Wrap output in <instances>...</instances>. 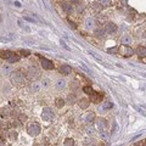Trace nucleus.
Here are the masks:
<instances>
[{
	"label": "nucleus",
	"instance_id": "obj_1",
	"mask_svg": "<svg viewBox=\"0 0 146 146\" xmlns=\"http://www.w3.org/2000/svg\"><path fill=\"white\" fill-rule=\"evenodd\" d=\"M10 80L15 86H23L27 78L21 71H12L10 73Z\"/></svg>",
	"mask_w": 146,
	"mask_h": 146
},
{
	"label": "nucleus",
	"instance_id": "obj_2",
	"mask_svg": "<svg viewBox=\"0 0 146 146\" xmlns=\"http://www.w3.org/2000/svg\"><path fill=\"white\" fill-rule=\"evenodd\" d=\"M27 78L32 82H35L36 79L40 78V70L36 66H31L27 70Z\"/></svg>",
	"mask_w": 146,
	"mask_h": 146
},
{
	"label": "nucleus",
	"instance_id": "obj_3",
	"mask_svg": "<svg viewBox=\"0 0 146 146\" xmlns=\"http://www.w3.org/2000/svg\"><path fill=\"white\" fill-rule=\"evenodd\" d=\"M27 131H28V134L31 136H38L40 134V131H42V129H40V125L39 123H31V124L28 125V129H27Z\"/></svg>",
	"mask_w": 146,
	"mask_h": 146
},
{
	"label": "nucleus",
	"instance_id": "obj_4",
	"mask_svg": "<svg viewBox=\"0 0 146 146\" xmlns=\"http://www.w3.org/2000/svg\"><path fill=\"white\" fill-rule=\"evenodd\" d=\"M118 52L124 57H130L131 55H134V50L129 45H121V46H118Z\"/></svg>",
	"mask_w": 146,
	"mask_h": 146
},
{
	"label": "nucleus",
	"instance_id": "obj_5",
	"mask_svg": "<svg viewBox=\"0 0 146 146\" xmlns=\"http://www.w3.org/2000/svg\"><path fill=\"white\" fill-rule=\"evenodd\" d=\"M54 112H52V110L50 108V107H45L43 108V112H42V118L45 121V122H51L54 119Z\"/></svg>",
	"mask_w": 146,
	"mask_h": 146
},
{
	"label": "nucleus",
	"instance_id": "obj_6",
	"mask_svg": "<svg viewBox=\"0 0 146 146\" xmlns=\"http://www.w3.org/2000/svg\"><path fill=\"white\" fill-rule=\"evenodd\" d=\"M95 125H96V128L100 131L105 130L107 128V121L102 117H99V118H96V121H95Z\"/></svg>",
	"mask_w": 146,
	"mask_h": 146
},
{
	"label": "nucleus",
	"instance_id": "obj_7",
	"mask_svg": "<svg viewBox=\"0 0 146 146\" xmlns=\"http://www.w3.org/2000/svg\"><path fill=\"white\" fill-rule=\"evenodd\" d=\"M117 32V25L113 23V22H107L105 25V33L107 34H113Z\"/></svg>",
	"mask_w": 146,
	"mask_h": 146
},
{
	"label": "nucleus",
	"instance_id": "obj_8",
	"mask_svg": "<svg viewBox=\"0 0 146 146\" xmlns=\"http://www.w3.org/2000/svg\"><path fill=\"white\" fill-rule=\"evenodd\" d=\"M102 98H104V94L101 93H94L90 95V101L91 102H94V104H100L102 101Z\"/></svg>",
	"mask_w": 146,
	"mask_h": 146
},
{
	"label": "nucleus",
	"instance_id": "obj_9",
	"mask_svg": "<svg viewBox=\"0 0 146 146\" xmlns=\"http://www.w3.org/2000/svg\"><path fill=\"white\" fill-rule=\"evenodd\" d=\"M42 67L44 68V70L50 71V70H54L55 65H54V62H52V61L48 60V58H42Z\"/></svg>",
	"mask_w": 146,
	"mask_h": 146
},
{
	"label": "nucleus",
	"instance_id": "obj_10",
	"mask_svg": "<svg viewBox=\"0 0 146 146\" xmlns=\"http://www.w3.org/2000/svg\"><path fill=\"white\" fill-rule=\"evenodd\" d=\"M95 25H96V22H95V20L93 17H89L85 20V28L89 29V31H93L95 28Z\"/></svg>",
	"mask_w": 146,
	"mask_h": 146
},
{
	"label": "nucleus",
	"instance_id": "obj_11",
	"mask_svg": "<svg viewBox=\"0 0 146 146\" xmlns=\"http://www.w3.org/2000/svg\"><path fill=\"white\" fill-rule=\"evenodd\" d=\"M66 86H67V82L65 79H57L56 83H55V88L57 90H63L66 89Z\"/></svg>",
	"mask_w": 146,
	"mask_h": 146
},
{
	"label": "nucleus",
	"instance_id": "obj_12",
	"mask_svg": "<svg viewBox=\"0 0 146 146\" xmlns=\"http://www.w3.org/2000/svg\"><path fill=\"white\" fill-rule=\"evenodd\" d=\"M60 73L63 76H68V74H71L72 73V67L70 65H62L60 67Z\"/></svg>",
	"mask_w": 146,
	"mask_h": 146
},
{
	"label": "nucleus",
	"instance_id": "obj_13",
	"mask_svg": "<svg viewBox=\"0 0 146 146\" xmlns=\"http://www.w3.org/2000/svg\"><path fill=\"white\" fill-rule=\"evenodd\" d=\"M94 119H95V113H94V112H88V113H86V115L84 116V122H85V124H91Z\"/></svg>",
	"mask_w": 146,
	"mask_h": 146
},
{
	"label": "nucleus",
	"instance_id": "obj_14",
	"mask_svg": "<svg viewBox=\"0 0 146 146\" xmlns=\"http://www.w3.org/2000/svg\"><path fill=\"white\" fill-rule=\"evenodd\" d=\"M78 105H79V107H80L82 110H85V108H88V107H89L90 100H89V99H86V98H83V99H80L79 101H78Z\"/></svg>",
	"mask_w": 146,
	"mask_h": 146
},
{
	"label": "nucleus",
	"instance_id": "obj_15",
	"mask_svg": "<svg viewBox=\"0 0 146 146\" xmlns=\"http://www.w3.org/2000/svg\"><path fill=\"white\" fill-rule=\"evenodd\" d=\"M135 54L138 55L139 57H146V48L139 45V46L135 49Z\"/></svg>",
	"mask_w": 146,
	"mask_h": 146
},
{
	"label": "nucleus",
	"instance_id": "obj_16",
	"mask_svg": "<svg viewBox=\"0 0 146 146\" xmlns=\"http://www.w3.org/2000/svg\"><path fill=\"white\" fill-rule=\"evenodd\" d=\"M133 43V39H131L130 35H123L121 38V44L122 45H130Z\"/></svg>",
	"mask_w": 146,
	"mask_h": 146
},
{
	"label": "nucleus",
	"instance_id": "obj_17",
	"mask_svg": "<svg viewBox=\"0 0 146 146\" xmlns=\"http://www.w3.org/2000/svg\"><path fill=\"white\" fill-rule=\"evenodd\" d=\"M40 88H42V84L38 83V82H33V83L31 84V91L32 93H39Z\"/></svg>",
	"mask_w": 146,
	"mask_h": 146
},
{
	"label": "nucleus",
	"instance_id": "obj_18",
	"mask_svg": "<svg viewBox=\"0 0 146 146\" xmlns=\"http://www.w3.org/2000/svg\"><path fill=\"white\" fill-rule=\"evenodd\" d=\"M7 61H9V63H10V65H11V63H16V62H18V61H20V55H18V54H15V52H12V54H11V56L7 58Z\"/></svg>",
	"mask_w": 146,
	"mask_h": 146
},
{
	"label": "nucleus",
	"instance_id": "obj_19",
	"mask_svg": "<svg viewBox=\"0 0 146 146\" xmlns=\"http://www.w3.org/2000/svg\"><path fill=\"white\" fill-rule=\"evenodd\" d=\"M62 9H63V11L67 13L73 12V5H71V4H68V3H62Z\"/></svg>",
	"mask_w": 146,
	"mask_h": 146
},
{
	"label": "nucleus",
	"instance_id": "obj_20",
	"mask_svg": "<svg viewBox=\"0 0 146 146\" xmlns=\"http://www.w3.org/2000/svg\"><path fill=\"white\" fill-rule=\"evenodd\" d=\"M96 3L100 4L102 7H107V6H111L112 0H96Z\"/></svg>",
	"mask_w": 146,
	"mask_h": 146
},
{
	"label": "nucleus",
	"instance_id": "obj_21",
	"mask_svg": "<svg viewBox=\"0 0 146 146\" xmlns=\"http://www.w3.org/2000/svg\"><path fill=\"white\" fill-rule=\"evenodd\" d=\"M11 54H12V51H10V50H4V51L0 52V57L4 58V60H7V58L11 56Z\"/></svg>",
	"mask_w": 146,
	"mask_h": 146
},
{
	"label": "nucleus",
	"instance_id": "obj_22",
	"mask_svg": "<svg viewBox=\"0 0 146 146\" xmlns=\"http://www.w3.org/2000/svg\"><path fill=\"white\" fill-rule=\"evenodd\" d=\"M65 104H66L65 100L61 99V98H58V99H56V101H55V106H56L57 108H62L63 106H65Z\"/></svg>",
	"mask_w": 146,
	"mask_h": 146
},
{
	"label": "nucleus",
	"instance_id": "obj_23",
	"mask_svg": "<svg viewBox=\"0 0 146 146\" xmlns=\"http://www.w3.org/2000/svg\"><path fill=\"white\" fill-rule=\"evenodd\" d=\"M100 138H101L104 141H108L110 139V133L106 130H101V133H100Z\"/></svg>",
	"mask_w": 146,
	"mask_h": 146
},
{
	"label": "nucleus",
	"instance_id": "obj_24",
	"mask_svg": "<svg viewBox=\"0 0 146 146\" xmlns=\"http://www.w3.org/2000/svg\"><path fill=\"white\" fill-rule=\"evenodd\" d=\"M76 101H77V98L74 94H70L66 100V102H68V104H76Z\"/></svg>",
	"mask_w": 146,
	"mask_h": 146
},
{
	"label": "nucleus",
	"instance_id": "obj_25",
	"mask_svg": "<svg viewBox=\"0 0 146 146\" xmlns=\"http://www.w3.org/2000/svg\"><path fill=\"white\" fill-rule=\"evenodd\" d=\"M63 146H74V140L71 139V138L66 139L65 141H63Z\"/></svg>",
	"mask_w": 146,
	"mask_h": 146
},
{
	"label": "nucleus",
	"instance_id": "obj_26",
	"mask_svg": "<svg viewBox=\"0 0 146 146\" xmlns=\"http://www.w3.org/2000/svg\"><path fill=\"white\" fill-rule=\"evenodd\" d=\"M83 91H84L85 94H88V95H91V94L94 93V90H93V88H91V86H84Z\"/></svg>",
	"mask_w": 146,
	"mask_h": 146
},
{
	"label": "nucleus",
	"instance_id": "obj_27",
	"mask_svg": "<svg viewBox=\"0 0 146 146\" xmlns=\"http://www.w3.org/2000/svg\"><path fill=\"white\" fill-rule=\"evenodd\" d=\"M10 115H11V113H10V110H9V108H3L1 110V116L3 117H9Z\"/></svg>",
	"mask_w": 146,
	"mask_h": 146
},
{
	"label": "nucleus",
	"instance_id": "obj_28",
	"mask_svg": "<svg viewBox=\"0 0 146 146\" xmlns=\"http://www.w3.org/2000/svg\"><path fill=\"white\" fill-rule=\"evenodd\" d=\"M95 35L96 36H104L105 35V29H101V28H99L95 31Z\"/></svg>",
	"mask_w": 146,
	"mask_h": 146
},
{
	"label": "nucleus",
	"instance_id": "obj_29",
	"mask_svg": "<svg viewBox=\"0 0 146 146\" xmlns=\"http://www.w3.org/2000/svg\"><path fill=\"white\" fill-rule=\"evenodd\" d=\"M107 52H108V54H118V46L107 49Z\"/></svg>",
	"mask_w": 146,
	"mask_h": 146
},
{
	"label": "nucleus",
	"instance_id": "obj_30",
	"mask_svg": "<svg viewBox=\"0 0 146 146\" xmlns=\"http://www.w3.org/2000/svg\"><path fill=\"white\" fill-rule=\"evenodd\" d=\"M3 71L5 72V73H9V72H12L11 71V67H10V65H5V66H3Z\"/></svg>",
	"mask_w": 146,
	"mask_h": 146
},
{
	"label": "nucleus",
	"instance_id": "obj_31",
	"mask_svg": "<svg viewBox=\"0 0 146 146\" xmlns=\"http://www.w3.org/2000/svg\"><path fill=\"white\" fill-rule=\"evenodd\" d=\"M20 54L22 55V56H29L31 52H29V50H20Z\"/></svg>",
	"mask_w": 146,
	"mask_h": 146
},
{
	"label": "nucleus",
	"instance_id": "obj_32",
	"mask_svg": "<svg viewBox=\"0 0 146 146\" xmlns=\"http://www.w3.org/2000/svg\"><path fill=\"white\" fill-rule=\"evenodd\" d=\"M112 106H113L112 102H105L104 104V108H111Z\"/></svg>",
	"mask_w": 146,
	"mask_h": 146
},
{
	"label": "nucleus",
	"instance_id": "obj_33",
	"mask_svg": "<svg viewBox=\"0 0 146 146\" xmlns=\"http://www.w3.org/2000/svg\"><path fill=\"white\" fill-rule=\"evenodd\" d=\"M26 119H27V116L23 115V113H21V115H20V121H21V122H25Z\"/></svg>",
	"mask_w": 146,
	"mask_h": 146
},
{
	"label": "nucleus",
	"instance_id": "obj_34",
	"mask_svg": "<svg viewBox=\"0 0 146 146\" xmlns=\"http://www.w3.org/2000/svg\"><path fill=\"white\" fill-rule=\"evenodd\" d=\"M10 138L11 139H16L17 138V133H16V131H11V133H10Z\"/></svg>",
	"mask_w": 146,
	"mask_h": 146
},
{
	"label": "nucleus",
	"instance_id": "obj_35",
	"mask_svg": "<svg viewBox=\"0 0 146 146\" xmlns=\"http://www.w3.org/2000/svg\"><path fill=\"white\" fill-rule=\"evenodd\" d=\"M83 10H84V5H82V4H79V6L77 7V11H78V12H82Z\"/></svg>",
	"mask_w": 146,
	"mask_h": 146
},
{
	"label": "nucleus",
	"instance_id": "obj_36",
	"mask_svg": "<svg viewBox=\"0 0 146 146\" xmlns=\"http://www.w3.org/2000/svg\"><path fill=\"white\" fill-rule=\"evenodd\" d=\"M144 145H145V141H139V143H136L133 146H144Z\"/></svg>",
	"mask_w": 146,
	"mask_h": 146
},
{
	"label": "nucleus",
	"instance_id": "obj_37",
	"mask_svg": "<svg viewBox=\"0 0 146 146\" xmlns=\"http://www.w3.org/2000/svg\"><path fill=\"white\" fill-rule=\"evenodd\" d=\"M42 85H43V86H48V85H49V80H48V79H44Z\"/></svg>",
	"mask_w": 146,
	"mask_h": 146
},
{
	"label": "nucleus",
	"instance_id": "obj_38",
	"mask_svg": "<svg viewBox=\"0 0 146 146\" xmlns=\"http://www.w3.org/2000/svg\"><path fill=\"white\" fill-rule=\"evenodd\" d=\"M70 3H71V4H79L80 0H70Z\"/></svg>",
	"mask_w": 146,
	"mask_h": 146
},
{
	"label": "nucleus",
	"instance_id": "obj_39",
	"mask_svg": "<svg viewBox=\"0 0 146 146\" xmlns=\"http://www.w3.org/2000/svg\"><path fill=\"white\" fill-rule=\"evenodd\" d=\"M88 133H89V134L94 133V128H91V127H88Z\"/></svg>",
	"mask_w": 146,
	"mask_h": 146
},
{
	"label": "nucleus",
	"instance_id": "obj_40",
	"mask_svg": "<svg viewBox=\"0 0 146 146\" xmlns=\"http://www.w3.org/2000/svg\"><path fill=\"white\" fill-rule=\"evenodd\" d=\"M33 146H42V145H40V144H34Z\"/></svg>",
	"mask_w": 146,
	"mask_h": 146
},
{
	"label": "nucleus",
	"instance_id": "obj_41",
	"mask_svg": "<svg viewBox=\"0 0 146 146\" xmlns=\"http://www.w3.org/2000/svg\"><path fill=\"white\" fill-rule=\"evenodd\" d=\"M91 146H95V145H91Z\"/></svg>",
	"mask_w": 146,
	"mask_h": 146
}]
</instances>
